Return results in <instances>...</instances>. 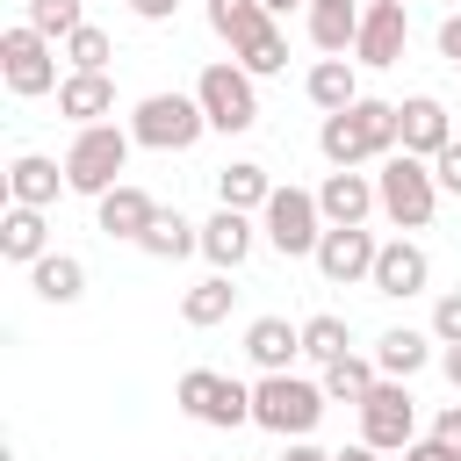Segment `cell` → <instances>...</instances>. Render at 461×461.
Instances as JSON below:
<instances>
[{
    "label": "cell",
    "instance_id": "e575fe53",
    "mask_svg": "<svg viewBox=\"0 0 461 461\" xmlns=\"http://www.w3.org/2000/svg\"><path fill=\"white\" fill-rule=\"evenodd\" d=\"M432 331H439L447 346H461V295H439V303H432Z\"/></svg>",
    "mask_w": 461,
    "mask_h": 461
},
{
    "label": "cell",
    "instance_id": "f35d334b",
    "mask_svg": "<svg viewBox=\"0 0 461 461\" xmlns=\"http://www.w3.org/2000/svg\"><path fill=\"white\" fill-rule=\"evenodd\" d=\"M403 461H461V454H447L439 439H411V447H403Z\"/></svg>",
    "mask_w": 461,
    "mask_h": 461
},
{
    "label": "cell",
    "instance_id": "ac0fdd59",
    "mask_svg": "<svg viewBox=\"0 0 461 461\" xmlns=\"http://www.w3.org/2000/svg\"><path fill=\"white\" fill-rule=\"evenodd\" d=\"M202 252H209L216 267H238V259L252 252V223H245V209H216V216L202 223Z\"/></svg>",
    "mask_w": 461,
    "mask_h": 461
},
{
    "label": "cell",
    "instance_id": "d6986e66",
    "mask_svg": "<svg viewBox=\"0 0 461 461\" xmlns=\"http://www.w3.org/2000/svg\"><path fill=\"white\" fill-rule=\"evenodd\" d=\"M58 180H65V173H58L50 158H36V151L7 166V194H14L22 209H43V202H58Z\"/></svg>",
    "mask_w": 461,
    "mask_h": 461
},
{
    "label": "cell",
    "instance_id": "60d3db41",
    "mask_svg": "<svg viewBox=\"0 0 461 461\" xmlns=\"http://www.w3.org/2000/svg\"><path fill=\"white\" fill-rule=\"evenodd\" d=\"M439 367H447V382L461 389V346H447V353H439Z\"/></svg>",
    "mask_w": 461,
    "mask_h": 461
},
{
    "label": "cell",
    "instance_id": "f1b7e54d",
    "mask_svg": "<svg viewBox=\"0 0 461 461\" xmlns=\"http://www.w3.org/2000/svg\"><path fill=\"white\" fill-rule=\"evenodd\" d=\"M230 295H238V288H230L223 274H216V281H194V288L180 295V317H187V324H223V317H230Z\"/></svg>",
    "mask_w": 461,
    "mask_h": 461
},
{
    "label": "cell",
    "instance_id": "7402d4cb",
    "mask_svg": "<svg viewBox=\"0 0 461 461\" xmlns=\"http://www.w3.org/2000/svg\"><path fill=\"white\" fill-rule=\"evenodd\" d=\"M216 194H223V209H267L274 202V180H267V166H223L216 173Z\"/></svg>",
    "mask_w": 461,
    "mask_h": 461
},
{
    "label": "cell",
    "instance_id": "2e32d148",
    "mask_svg": "<svg viewBox=\"0 0 461 461\" xmlns=\"http://www.w3.org/2000/svg\"><path fill=\"white\" fill-rule=\"evenodd\" d=\"M418 288H425V252L403 245V238L382 245L375 252V295H418Z\"/></svg>",
    "mask_w": 461,
    "mask_h": 461
},
{
    "label": "cell",
    "instance_id": "30bf717a",
    "mask_svg": "<svg viewBox=\"0 0 461 461\" xmlns=\"http://www.w3.org/2000/svg\"><path fill=\"white\" fill-rule=\"evenodd\" d=\"M411 418H418V403H411L403 382H375L367 403H360V432H367L375 454H382V447H411Z\"/></svg>",
    "mask_w": 461,
    "mask_h": 461
},
{
    "label": "cell",
    "instance_id": "8fae6325",
    "mask_svg": "<svg viewBox=\"0 0 461 461\" xmlns=\"http://www.w3.org/2000/svg\"><path fill=\"white\" fill-rule=\"evenodd\" d=\"M375 238L360 230V223H331L324 238H317V267H324V281H375Z\"/></svg>",
    "mask_w": 461,
    "mask_h": 461
},
{
    "label": "cell",
    "instance_id": "9a60e30c",
    "mask_svg": "<svg viewBox=\"0 0 461 461\" xmlns=\"http://www.w3.org/2000/svg\"><path fill=\"white\" fill-rule=\"evenodd\" d=\"M151 216H158V202H151L144 187H108V194H101V230H108V238H144Z\"/></svg>",
    "mask_w": 461,
    "mask_h": 461
},
{
    "label": "cell",
    "instance_id": "3957f363",
    "mask_svg": "<svg viewBox=\"0 0 461 461\" xmlns=\"http://www.w3.org/2000/svg\"><path fill=\"white\" fill-rule=\"evenodd\" d=\"M202 130H209V115H202L194 94H144L137 115H130V137L151 144V151H187Z\"/></svg>",
    "mask_w": 461,
    "mask_h": 461
},
{
    "label": "cell",
    "instance_id": "f546056e",
    "mask_svg": "<svg viewBox=\"0 0 461 461\" xmlns=\"http://www.w3.org/2000/svg\"><path fill=\"white\" fill-rule=\"evenodd\" d=\"M367 389H375V367H367L360 353H346V360L324 367V396H339V403H367Z\"/></svg>",
    "mask_w": 461,
    "mask_h": 461
},
{
    "label": "cell",
    "instance_id": "5bb4252c",
    "mask_svg": "<svg viewBox=\"0 0 461 461\" xmlns=\"http://www.w3.org/2000/svg\"><path fill=\"white\" fill-rule=\"evenodd\" d=\"M108 108H115V86H108V72H72V79L58 86V115H72L79 130H94Z\"/></svg>",
    "mask_w": 461,
    "mask_h": 461
},
{
    "label": "cell",
    "instance_id": "1f68e13d",
    "mask_svg": "<svg viewBox=\"0 0 461 461\" xmlns=\"http://www.w3.org/2000/svg\"><path fill=\"white\" fill-rule=\"evenodd\" d=\"M303 353L324 360V367L346 360V324H339V317H310V324H303Z\"/></svg>",
    "mask_w": 461,
    "mask_h": 461
},
{
    "label": "cell",
    "instance_id": "ab89813d",
    "mask_svg": "<svg viewBox=\"0 0 461 461\" xmlns=\"http://www.w3.org/2000/svg\"><path fill=\"white\" fill-rule=\"evenodd\" d=\"M130 7H137V14H144V22H166V14H173V7H180V0H130Z\"/></svg>",
    "mask_w": 461,
    "mask_h": 461
},
{
    "label": "cell",
    "instance_id": "44dd1931",
    "mask_svg": "<svg viewBox=\"0 0 461 461\" xmlns=\"http://www.w3.org/2000/svg\"><path fill=\"white\" fill-rule=\"evenodd\" d=\"M310 36H317V50H346L353 36H360V7L353 0H310Z\"/></svg>",
    "mask_w": 461,
    "mask_h": 461
},
{
    "label": "cell",
    "instance_id": "4316f807",
    "mask_svg": "<svg viewBox=\"0 0 461 461\" xmlns=\"http://www.w3.org/2000/svg\"><path fill=\"white\" fill-rule=\"evenodd\" d=\"M0 252H7V259H29V267H36V259H43V216L14 202V209H7V223H0Z\"/></svg>",
    "mask_w": 461,
    "mask_h": 461
},
{
    "label": "cell",
    "instance_id": "74e56055",
    "mask_svg": "<svg viewBox=\"0 0 461 461\" xmlns=\"http://www.w3.org/2000/svg\"><path fill=\"white\" fill-rule=\"evenodd\" d=\"M439 58H454V65H461V14H447V22H439Z\"/></svg>",
    "mask_w": 461,
    "mask_h": 461
},
{
    "label": "cell",
    "instance_id": "7c38bea8",
    "mask_svg": "<svg viewBox=\"0 0 461 461\" xmlns=\"http://www.w3.org/2000/svg\"><path fill=\"white\" fill-rule=\"evenodd\" d=\"M403 36H411V14H403V0H375V7L360 14V36H353V50H360V65H396V58H403Z\"/></svg>",
    "mask_w": 461,
    "mask_h": 461
},
{
    "label": "cell",
    "instance_id": "4dcf8cb0",
    "mask_svg": "<svg viewBox=\"0 0 461 461\" xmlns=\"http://www.w3.org/2000/svg\"><path fill=\"white\" fill-rule=\"evenodd\" d=\"M29 29L36 36H79V0H29Z\"/></svg>",
    "mask_w": 461,
    "mask_h": 461
},
{
    "label": "cell",
    "instance_id": "5b68a950",
    "mask_svg": "<svg viewBox=\"0 0 461 461\" xmlns=\"http://www.w3.org/2000/svg\"><path fill=\"white\" fill-rule=\"evenodd\" d=\"M252 418H259L267 432H310V425L324 418V389H317V382H295V375H267V382L252 389Z\"/></svg>",
    "mask_w": 461,
    "mask_h": 461
},
{
    "label": "cell",
    "instance_id": "d4e9b609",
    "mask_svg": "<svg viewBox=\"0 0 461 461\" xmlns=\"http://www.w3.org/2000/svg\"><path fill=\"white\" fill-rule=\"evenodd\" d=\"M245 353H252L267 375H281V367H288V353H303V331H288L281 317H259V324L245 331Z\"/></svg>",
    "mask_w": 461,
    "mask_h": 461
},
{
    "label": "cell",
    "instance_id": "9c48e42d",
    "mask_svg": "<svg viewBox=\"0 0 461 461\" xmlns=\"http://www.w3.org/2000/svg\"><path fill=\"white\" fill-rule=\"evenodd\" d=\"M317 194H303V187H274V202H267V238H274V252H288V259H303V252H317Z\"/></svg>",
    "mask_w": 461,
    "mask_h": 461
},
{
    "label": "cell",
    "instance_id": "e0dca14e",
    "mask_svg": "<svg viewBox=\"0 0 461 461\" xmlns=\"http://www.w3.org/2000/svg\"><path fill=\"white\" fill-rule=\"evenodd\" d=\"M375 202H382V194H375L360 173H331V180L317 187V209H324V223H360Z\"/></svg>",
    "mask_w": 461,
    "mask_h": 461
},
{
    "label": "cell",
    "instance_id": "52a82bcc",
    "mask_svg": "<svg viewBox=\"0 0 461 461\" xmlns=\"http://www.w3.org/2000/svg\"><path fill=\"white\" fill-rule=\"evenodd\" d=\"M180 411H194L202 425H245V418H252V389L230 382V375L187 367V375H180Z\"/></svg>",
    "mask_w": 461,
    "mask_h": 461
},
{
    "label": "cell",
    "instance_id": "83f0119b",
    "mask_svg": "<svg viewBox=\"0 0 461 461\" xmlns=\"http://www.w3.org/2000/svg\"><path fill=\"white\" fill-rule=\"evenodd\" d=\"M375 360H382V375H389V382H411V375L425 367V331H382Z\"/></svg>",
    "mask_w": 461,
    "mask_h": 461
},
{
    "label": "cell",
    "instance_id": "603a6c76",
    "mask_svg": "<svg viewBox=\"0 0 461 461\" xmlns=\"http://www.w3.org/2000/svg\"><path fill=\"white\" fill-rule=\"evenodd\" d=\"M137 245H144L151 259H187V252L202 245V230H194V223H187L180 209H158V216H151V230H144Z\"/></svg>",
    "mask_w": 461,
    "mask_h": 461
},
{
    "label": "cell",
    "instance_id": "b9f144b4",
    "mask_svg": "<svg viewBox=\"0 0 461 461\" xmlns=\"http://www.w3.org/2000/svg\"><path fill=\"white\" fill-rule=\"evenodd\" d=\"M288 461H331V454H317V447H288Z\"/></svg>",
    "mask_w": 461,
    "mask_h": 461
},
{
    "label": "cell",
    "instance_id": "ffe728a7",
    "mask_svg": "<svg viewBox=\"0 0 461 461\" xmlns=\"http://www.w3.org/2000/svg\"><path fill=\"white\" fill-rule=\"evenodd\" d=\"M209 29H216L230 50H245V43H252L259 29H274V22H267L259 0H209Z\"/></svg>",
    "mask_w": 461,
    "mask_h": 461
},
{
    "label": "cell",
    "instance_id": "6da1fadb",
    "mask_svg": "<svg viewBox=\"0 0 461 461\" xmlns=\"http://www.w3.org/2000/svg\"><path fill=\"white\" fill-rule=\"evenodd\" d=\"M317 144H324V158H331L339 173H353L360 158H389V151L403 144V130H396V108H389V101H353V108L324 115Z\"/></svg>",
    "mask_w": 461,
    "mask_h": 461
},
{
    "label": "cell",
    "instance_id": "ee69618b",
    "mask_svg": "<svg viewBox=\"0 0 461 461\" xmlns=\"http://www.w3.org/2000/svg\"><path fill=\"white\" fill-rule=\"evenodd\" d=\"M259 7H267V14H281V7H295V0H259Z\"/></svg>",
    "mask_w": 461,
    "mask_h": 461
},
{
    "label": "cell",
    "instance_id": "277c9868",
    "mask_svg": "<svg viewBox=\"0 0 461 461\" xmlns=\"http://www.w3.org/2000/svg\"><path fill=\"white\" fill-rule=\"evenodd\" d=\"M375 194H382V209H389V223H396V230H425V223H432V194H439V180L425 173V158L389 151V166H382Z\"/></svg>",
    "mask_w": 461,
    "mask_h": 461
},
{
    "label": "cell",
    "instance_id": "d6a6232c",
    "mask_svg": "<svg viewBox=\"0 0 461 461\" xmlns=\"http://www.w3.org/2000/svg\"><path fill=\"white\" fill-rule=\"evenodd\" d=\"M238 65H245V72H281V65H288V43H281V29H259V36L238 50Z\"/></svg>",
    "mask_w": 461,
    "mask_h": 461
},
{
    "label": "cell",
    "instance_id": "d590c367",
    "mask_svg": "<svg viewBox=\"0 0 461 461\" xmlns=\"http://www.w3.org/2000/svg\"><path fill=\"white\" fill-rule=\"evenodd\" d=\"M432 180H439L447 194H461V144H447V151L432 158Z\"/></svg>",
    "mask_w": 461,
    "mask_h": 461
},
{
    "label": "cell",
    "instance_id": "8992f818",
    "mask_svg": "<svg viewBox=\"0 0 461 461\" xmlns=\"http://www.w3.org/2000/svg\"><path fill=\"white\" fill-rule=\"evenodd\" d=\"M194 101H202L209 130H252L259 122V101H252V72L245 65H209L194 79Z\"/></svg>",
    "mask_w": 461,
    "mask_h": 461
},
{
    "label": "cell",
    "instance_id": "ba28073f",
    "mask_svg": "<svg viewBox=\"0 0 461 461\" xmlns=\"http://www.w3.org/2000/svg\"><path fill=\"white\" fill-rule=\"evenodd\" d=\"M0 72H7L14 94H50V86H65V79H58V58H50V36H36L29 22L0 36Z\"/></svg>",
    "mask_w": 461,
    "mask_h": 461
},
{
    "label": "cell",
    "instance_id": "836d02e7",
    "mask_svg": "<svg viewBox=\"0 0 461 461\" xmlns=\"http://www.w3.org/2000/svg\"><path fill=\"white\" fill-rule=\"evenodd\" d=\"M65 50H72V72H101V65H108V36H101V29L65 36Z\"/></svg>",
    "mask_w": 461,
    "mask_h": 461
},
{
    "label": "cell",
    "instance_id": "8d00e7d4",
    "mask_svg": "<svg viewBox=\"0 0 461 461\" xmlns=\"http://www.w3.org/2000/svg\"><path fill=\"white\" fill-rule=\"evenodd\" d=\"M432 439H439L447 454H461V403H454V411H439V425H432Z\"/></svg>",
    "mask_w": 461,
    "mask_h": 461
},
{
    "label": "cell",
    "instance_id": "7bdbcfd3",
    "mask_svg": "<svg viewBox=\"0 0 461 461\" xmlns=\"http://www.w3.org/2000/svg\"><path fill=\"white\" fill-rule=\"evenodd\" d=\"M331 461H375V447H346V454H331Z\"/></svg>",
    "mask_w": 461,
    "mask_h": 461
},
{
    "label": "cell",
    "instance_id": "7a4b0ae2",
    "mask_svg": "<svg viewBox=\"0 0 461 461\" xmlns=\"http://www.w3.org/2000/svg\"><path fill=\"white\" fill-rule=\"evenodd\" d=\"M122 158H130V137L115 130V122H94V130H79L72 137V151H65V187L72 194H108V187H122L115 173H122Z\"/></svg>",
    "mask_w": 461,
    "mask_h": 461
},
{
    "label": "cell",
    "instance_id": "cb8c5ba5",
    "mask_svg": "<svg viewBox=\"0 0 461 461\" xmlns=\"http://www.w3.org/2000/svg\"><path fill=\"white\" fill-rule=\"evenodd\" d=\"M36 295H43V303H79V295H86V267H79L72 252H43V259H36Z\"/></svg>",
    "mask_w": 461,
    "mask_h": 461
},
{
    "label": "cell",
    "instance_id": "4fadbf2b",
    "mask_svg": "<svg viewBox=\"0 0 461 461\" xmlns=\"http://www.w3.org/2000/svg\"><path fill=\"white\" fill-rule=\"evenodd\" d=\"M396 130H403V151L411 158H439L454 137H447V108L432 101V94H411L403 108H396Z\"/></svg>",
    "mask_w": 461,
    "mask_h": 461
},
{
    "label": "cell",
    "instance_id": "484cf974",
    "mask_svg": "<svg viewBox=\"0 0 461 461\" xmlns=\"http://www.w3.org/2000/svg\"><path fill=\"white\" fill-rule=\"evenodd\" d=\"M310 101H317L324 115L353 108V101H360V86H353V65H346V58H324V65H310Z\"/></svg>",
    "mask_w": 461,
    "mask_h": 461
}]
</instances>
